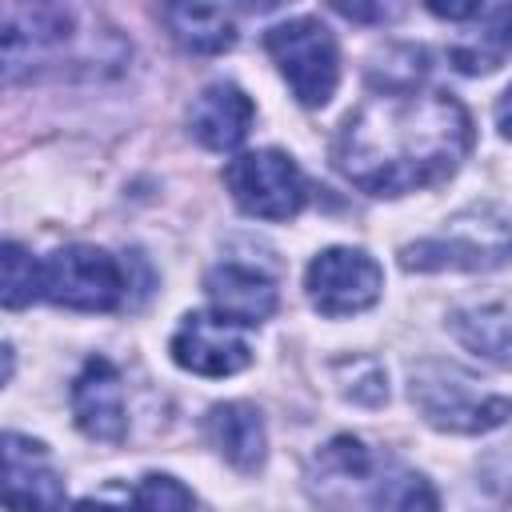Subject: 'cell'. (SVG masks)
Segmentation results:
<instances>
[{
  "label": "cell",
  "instance_id": "obj_8",
  "mask_svg": "<svg viewBox=\"0 0 512 512\" xmlns=\"http://www.w3.org/2000/svg\"><path fill=\"white\" fill-rule=\"evenodd\" d=\"M308 300L320 316H356L380 300L384 272L380 264L360 252V248H324L312 256L308 276H304Z\"/></svg>",
  "mask_w": 512,
  "mask_h": 512
},
{
  "label": "cell",
  "instance_id": "obj_24",
  "mask_svg": "<svg viewBox=\"0 0 512 512\" xmlns=\"http://www.w3.org/2000/svg\"><path fill=\"white\" fill-rule=\"evenodd\" d=\"M496 124H500V132L512 140V84H508L504 96L496 100Z\"/></svg>",
  "mask_w": 512,
  "mask_h": 512
},
{
  "label": "cell",
  "instance_id": "obj_12",
  "mask_svg": "<svg viewBox=\"0 0 512 512\" xmlns=\"http://www.w3.org/2000/svg\"><path fill=\"white\" fill-rule=\"evenodd\" d=\"M204 292H208L212 312L228 324H260L276 312V284H272V276L256 272L252 264L224 260V264L208 268Z\"/></svg>",
  "mask_w": 512,
  "mask_h": 512
},
{
  "label": "cell",
  "instance_id": "obj_16",
  "mask_svg": "<svg viewBox=\"0 0 512 512\" xmlns=\"http://www.w3.org/2000/svg\"><path fill=\"white\" fill-rule=\"evenodd\" d=\"M164 20H168L176 44L196 52V56H216V52H228L236 44V24H232V16L224 8L172 4V8H164Z\"/></svg>",
  "mask_w": 512,
  "mask_h": 512
},
{
  "label": "cell",
  "instance_id": "obj_2",
  "mask_svg": "<svg viewBox=\"0 0 512 512\" xmlns=\"http://www.w3.org/2000/svg\"><path fill=\"white\" fill-rule=\"evenodd\" d=\"M512 260V216L492 204L456 212L436 236H424L400 252L408 272H488Z\"/></svg>",
  "mask_w": 512,
  "mask_h": 512
},
{
  "label": "cell",
  "instance_id": "obj_14",
  "mask_svg": "<svg viewBox=\"0 0 512 512\" xmlns=\"http://www.w3.org/2000/svg\"><path fill=\"white\" fill-rule=\"evenodd\" d=\"M208 428V440L212 448L240 472H256L264 464V448H268V436H264V420L252 404H216L204 420Z\"/></svg>",
  "mask_w": 512,
  "mask_h": 512
},
{
  "label": "cell",
  "instance_id": "obj_23",
  "mask_svg": "<svg viewBox=\"0 0 512 512\" xmlns=\"http://www.w3.org/2000/svg\"><path fill=\"white\" fill-rule=\"evenodd\" d=\"M76 512H136L132 488H104L100 496H84L76 500Z\"/></svg>",
  "mask_w": 512,
  "mask_h": 512
},
{
  "label": "cell",
  "instance_id": "obj_3",
  "mask_svg": "<svg viewBox=\"0 0 512 512\" xmlns=\"http://www.w3.org/2000/svg\"><path fill=\"white\" fill-rule=\"evenodd\" d=\"M412 404L420 416L440 432H492L512 416V400L500 392L480 388L476 376H468L460 364L448 360H420L412 368Z\"/></svg>",
  "mask_w": 512,
  "mask_h": 512
},
{
  "label": "cell",
  "instance_id": "obj_15",
  "mask_svg": "<svg viewBox=\"0 0 512 512\" xmlns=\"http://www.w3.org/2000/svg\"><path fill=\"white\" fill-rule=\"evenodd\" d=\"M448 328L480 360L500 364V368H512V308H504V304L456 308L448 316Z\"/></svg>",
  "mask_w": 512,
  "mask_h": 512
},
{
  "label": "cell",
  "instance_id": "obj_22",
  "mask_svg": "<svg viewBox=\"0 0 512 512\" xmlns=\"http://www.w3.org/2000/svg\"><path fill=\"white\" fill-rule=\"evenodd\" d=\"M136 512H192V492L164 472H148L140 484H132Z\"/></svg>",
  "mask_w": 512,
  "mask_h": 512
},
{
  "label": "cell",
  "instance_id": "obj_17",
  "mask_svg": "<svg viewBox=\"0 0 512 512\" xmlns=\"http://www.w3.org/2000/svg\"><path fill=\"white\" fill-rule=\"evenodd\" d=\"M480 20H484V32L452 48V64L460 72H492L512 52V8H484Z\"/></svg>",
  "mask_w": 512,
  "mask_h": 512
},
{
  "label": "cell",
  "instance_id": "obj_10",
  "mask_svg": "<svg viewBox=\"0 0 512 512\" xmlns=\"http://www.w3.org/2000/svg\"><path fill=\"white\" fill-rule=\"evenodd\" d=\"M4 508L8 512L64 508V480L48 460V448L20 432H4Z\"/></svg>",
  "mask_w": 512,
  "mask_h": 512
},
{
  "label": "cell",
  "instance_id": "obj_19",
  "mask_svg": "<svg viewBox=\"0 0 512 512\" xmlns=\"http://www.w3.org/2000/svg\"><path fill=\"white\" fill-rule=\"evenodd\" d=\"M336 384L356 404H384L388 400V376L372 356H344L332 364Z\"/></svg>",
  "mask_w": 512,
  "mask_h": 512
},
{
  "label": "cell",
  "instance_id": "obj_6",
  "mask_svg": "<svg viewBox=\"0 0 512 512\" xmlns=\"http://www.w3.org/2000/svg\"><path fill=\"white\" fill-rule=\"evenodd\" d=\"M264 48L272 52L280 76L288 80L292 96L304 108H320L332 100L336 80H340V52L332 32L312 20V16H296L284 20L276 28L264 32Z\"/></svg>",
  "mask_w": 512,
  "mask_h": 512
},
{
  "label": "cell",
  "instance_id": "obj_9",
  "mask_svg": "<svg viewBox=\"0 0 512 512\" xmlns=\"http://www.w3.org/2000/svg\"><path fill=\"white\" fill-rule=\"evenodd\" d=\"M168 352L184 372L196 376H236L252 364L248 340L236 332V324L220 320L216 312H188L172 332Z\"/></svg>",
  "mask_w": 512,
  "mask_h": 512
},
{
  "label": "cell",
  "instance_id": "obj_11",
  "mask_svg": "<svg viewBox=\"0 0 512 512\" xmlns=\"http://www.w3.org/2000/svg\"><path fill=\"white\" fill-rule=\"evenodd\" d=\"M72 420L84 436L116 444L128 432V408H124V380L112 360L92 356L80 376L72 380Z\"/></svg>",
  "mask_w": 512,
  "mask_h": 512
},
{
  "label": "cell",
  "instance_id": "obj_21",
  "mask_svg": "<svg viewBox=\"0 0 512 512\" xmlns=\"http://www.w3.org/2000/svg\"><path fill=\"white\" fill-rule=\"evenodd\" d=\"M316 464H320V476H336L340 484H356V480H364V476L372 472V456H368V448H364L356 436H336V440H328V444L320 448Z\"/></svg>",
  "mask_w": 512,
  "mask_h": 512
},
{
  "label": "cell",
  "instance_id": "obj_1",
  "mask_svg": "<svg viewBox=\"0 0 512 512\" xmlns=\"http://www.w3.org/2000/svg\"><path fill=\"white\" fill-rule=\"evenodd\" d=\"M472 148L464 104L440 88H380L336 132V172L368 196H408L448 180Z\"/></svg>",
  "mask_w": 512,
  "mask_h": 512
},
{
  "label": "cell",
  "instance_id": "obj_5",
  "mask_svg": "<svg viewBox=\"0 0 512 512\" xmlns=\"http://www.w3.org/2000/svg\"><path fill=\"white\" fill-rule=\"evenodd\" d=\"M40 296L76 312H112L128 296V272L104 248L68 244L40 260Z\"/></svg>",
  "mask_w": 512,
  "mask_h": 512
},
{
  "label": "cell",
  "instance_id": "obj_13",
  "mask_svg": "<svg viewBox=\"0 0 512 512\" xmlns=\"http://www.w3.org/2000/svg\"><path fill=\"white\" fill-rule=\"evenodd\" d=\"M252 100L236 88V84H208L196 100H192V112H188V128L192 136L212 148V152H228L236 144H244L248 128H252Z\"/></svg>",
  "mask_w": 512,
  "mask_h": 512
},
{
  "label": "cell",
  "instance_id": "obj_7",
  "mask_svg": "<svg viewBox=\"0 0 512 512\" xmlns=\"http://www.w3.org/2000/svg\"><path fill=\"white\" fill-rule=\"evenodd\" d=\"M224 184L236 208L256 220H292L308 200L304 172L296 168L288 152H276V148H260V152H244L228 160Z\"/></svg>",
  "mask_w": 512,
  "mask_h": 512
},
{
  "label": "cell",
  "instance_id": "obj_18",
  "mask_svg": "<svg viewBox=\"0 0 512 512\" xmlns=\"http://www.w3.org/2000/svg\"><path fill=\"white\" fill-rule=\"evenodd\" d=\"M372 512H440L436 488L408 468L388 472L372 492Z\"/></svg>",
  "mask_w": 512,
  "mask_h": 512
},
{
  "label": "cell",
  "instance_id": "obj_4",
  "mask_svg": "<svg viewBox=\"0 0 512 512\" xmlns=\"http://www.w3.org/2000/svg\"><path fill=\"white\" fill-rule=\"evenodd\" d=\"M4 40V80H32L60 72L76 48V12L64 4H4L0 8Z\"/></svg>",
  "mask_w": 512,
  "mask_h": 512
},
{
  "label": "cell",
  "instance_id": "obj_20",
  "mask_svg": "<svg viewBox=\"0 0 512 512\" xmlns=\"http://www.w3.org/2000/svg\"><path fill=\"white\" fill-rule=\"evenodd\" d=\"M0 264H4V308H24V304H32L36 296H40V260H32L20 244H4V256H0Z\"/></svg>",
  "mask_w": 512,
  "mask_h": 512
}]
</instances>
